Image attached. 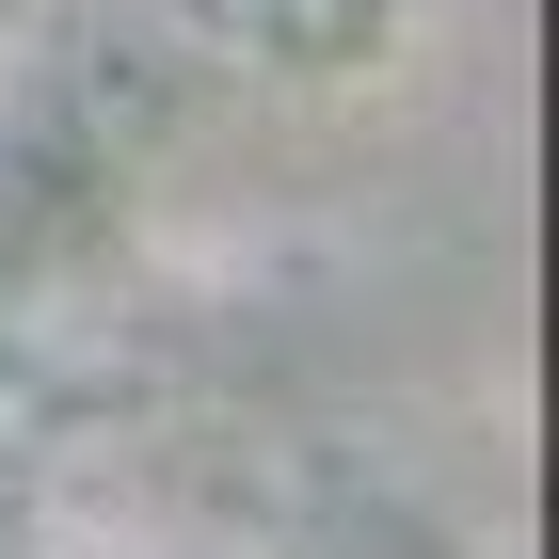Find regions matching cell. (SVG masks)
I'll return each instance as SVG.
<instances>
[{
	"label": "cell",
	"instance_id": "1",
	"mask_svg": "<svg viewBox=\"0 0 559 559\" xmlns=\"http://www.w3.org/2000/svg\"><path fill=\"white\" fill-rule=\"evenodd\" d=\"M33 559H288L272 448L192 416H112L64 431L33 479Z\"/></svg>",
	"mask_w": 559,
	"mask_h": 559
}]
</instances>
